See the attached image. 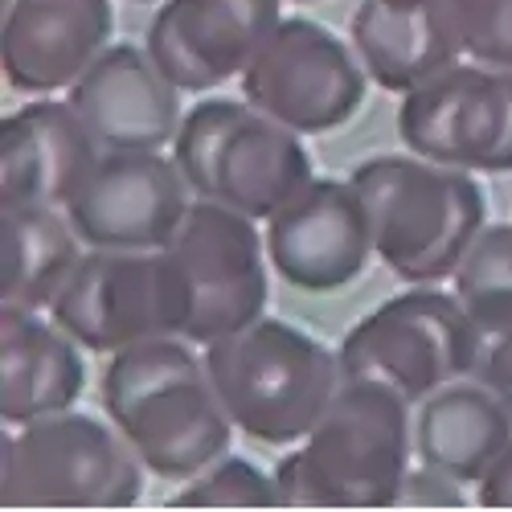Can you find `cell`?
<instances>
[{
	"label": "cell",
	"mask_w": 512,
	"mask_h": 512,
	"mask_svg": "<svg viewBox=\"0 0 512 512\" xmlns=\"http://www.w3.org/2000/svg\"><path fill=\"white\" fill-rule=\"evenodd\" d=\"M283 21V0H164L144 46L189 95L242 78L250 58Z\"/></svg>",
	"instance_id": "cell-13"
},
{
	"label": "cell",
	"mask_w": 512,
	"mask_h": 512,
	"mask_svg": "<svg viewBox=\"0 0 512 512\" xmlns=\"http://www.w3.org/2000/svg\"><path fill=\"white\" fill-rule=\"evenodd\" d=\"M410 402L381 381L345 377L320 422L279 459L283 504L386 508L410 472Z\"/></svg>",
	"instance_id": "cell-2"
},
{
	"label": "cell",
	"mask_w": 512,
	"mask_h": 512,
	"mask_svg": "<svg viewBox=\"0 0 512 512\" xmlns=\"http://www.w3.org/2000/svg\"><path fill=\"white\" fill-rule=\"evenodd\" d=\"M246 107L250 103H238V99H201L193 111H185L173 136V160L185 173L193 197L213 193V164H218V152L230 136V127L238 123Z\"/></svg>",
	"instance_id": "cell-24"
},
{
	"label": "cell",
	"mask_w": 512,
	"mask_h": 512,
	"mask_svg": "<svg viewBox=\"0 0 512 512\" xmlns=\"http://www.w3.org/2000/svg\"><path fill=\"white\" fill-rule=\"evenodd\" d=\"M398 504H426V508H463V492H459V480L439 472V467L422 463L418 472H406L402 480V492H398Z\"/></svg>",
	"instance_id": "cell-27"
},
{
	"label": "cell",
	"mask_w": 512,
	"mask_h": 512,
	"mask_svg": "<svg viewBox=\"0 0 512 512\" xmlns=\"http://www.w3.org/2000/svg\"><path fill=\"white\" fill-rule=\"evenodd\" d=\"M459 50L492 70H512V0H443Z\"/></svg>",
	"instance_id": "cell-25"
},
{
	"label": "cell",
	"mask_w": 512,
	"mask_h": 512,
	"mask_svg": "<svg viewBox=\"0 0 512 512\" xmlns=\"http://www.w3.org/2000/svg\"><path fill=\"white\" fill-rule=\"evenodd\" d=\"M0 300L50 312L82 259V238L62 205L0 201Z\"/></svg>",
	"instance_id": "cell-21"
},
{
	"label": "cell",
	"mask_w": 512,
	"mask_h": 512,
	"mask_svg": "<svg viewBox=\"0 0 512 512\" xmlns=\"http://www.w3.org/2000/svg\"><path fill=\"white\" fill-rule=\"evenodd\" d=\"M476 496L488 508H512V439L500 451V459L484 472V480L476 484Z\"/></svg>",
	"instance_id": "cell-28"
},
{
	"label": "cell",
	"mask_w": 512,
	"mask_h": 512,
	"mask_svg": "<svg viewBox=\"0 0 512 512\" xmlns=\"http://www.w3.org/2000/svg\"><path fill=\"white\" fill-rule=\"evenodd\" d=\"M168 504L173 508H271V504H283V496H279L275 472L267 476L250 459L226 451L205 472L185 480V488Z\"/></svg>",
	"instance_id": "cell-22"
},
{
	"label": "cell",
	"mask_w": 512,
	"mask_h": 512,
	"mask_svg": "<svg viewBox=\"0 0 512 512\" xmlns=\"http://www.w3.org/2000/svg\"><path fill=\"white\" fill-rule=\"evenodd\" d=\"M295 5H312V0H295Z\"/></svg>",
	"instance_id": "cell-29"
},
{
	"label": "cell",
	"mask_w": 512,
	"mask_h": 512,
	"mask_svg": "<svg viewBox=\"0 0 512 512\" xmlns=\"http://www.w3.org/2000/svg\"><path fill=\"white\" fill-rule=\"evenodd\" d=\"M99 156V140L70 99H33L0 127V201L66 209Z\"/></svg>",
	"instance_id": "cell-16"
},
{
	"label": "cell",
	"mask_w": 512,
	"mask_h": 512,
	"mask_svg": "<svg viewBox=\"0 0 512 512\" xmlns=\"http://www.w3.org/2000/svg\"><path fill=\"white\" fill-rule=\"evenodd\" d=\"M451 279L467 308L480 300H496V295H512V222L484 226Z\"/></svg>",
	"instance_id": "cell-26"
},
{
	"label": "cell",
	"mask_w": 512,
	"mask_h": 512,
	"mask_svg": "<svg viewBox=\"0 0 512 512\" xmlns=\"http://www.w3.org/2000/svg\"><path fill=\"white\" fill-rule=\"evenodd\" d=\"M512 439V410L476 377L447 381L422 398L414 418V455L455 476L459 484H480Z\"/></svg>",
	"instance_id": "cell-20"
},
{
	"label": "cell",
	"mask_w": 512,
	"mask_h": 512,
	"mask_svg": "<svg viewBox=\"0 0 512 512\" xmlns=\"http://www.w3.org/2000/svg\"><path fill=\"white\" fill-rule=\"evenodd\" d=\"M467 308V304H463ZM512 410V295L467 308V373Z\"/></svg>",
	"instance_id": "cell-23"
},
{
	"label": "cell",
	"mask_w": 512,
	"mask_h": 512,
	"mask_svg": "<svg viewBox=\"0 0 512 512\" xmlns=\"http://www.w3.org/2000/svg\"><path fill=\"white\" fill-rule=\"evenodd\" d=\"M87 386L82 345L41 308H0V414L9 426L70 410Z\"/></svg>",
	"instance_id": "cell-17"
},
{
	"label": "cell",
	"mask_w": 512,
	"mask_h": 512,
	"mask_svg": "<svg viewBox=\"0 0 512 512\" xmlns=\"http://www.w3.org/2000/svg\"><path fill=\"white\" fill-rule=\"evenodd\" d=\"M181 312V336L193 345H213L267 308V234L246 213L193 197L177 234L160 246Z\"/></svg>",
	"instance_id": "cell-6"
},
{
	"label": "cell",
	"mask_w": 512,
	"mask_h": 512,
	"mask_svg": "<svg viewBox=\"0 0 512 512\" xmlns=\"http://www.w3.org/2000/svg\"><path fill=\"white\" fill-rule=\"evenodd\" d=\"M398 136L410 152L467 173H512V70L455 62L402 95Z\"/></svg>",
	"instance_id": "cell-9"
},
{
	"label": "cell",
	"mask_w": 512,
	"mask_h": 512,
	"mask_svg": "<svg viewBox=\"0 0 512 512\" xmlns=\"http://www.w3.org/2000/svg\"><path fill=\"white\" fill-rule=\"evenodd\" d=\"M111 0H5L0 62L13 91H70L111 46Z\"/></svg>",
	"instance_id": "cell-15"
},
{
	"label": "cell",
	"mask_w": 512,
	"mask_h": 512,
	"mask_svg": "<svg viewBox=\"0 0 512 512\" xmlns=\"http://www.w3.org/2000/svg\"><path fill=\"white\" fill-rule=\"evenodd\" d=\"M312 156L287 123L263 115L259 107H246L213 164V193L209 201H222L254 222H267L271 213L291 201L312 181Z\"/></svg>",
	"instance_id": "cell-19"
},
{
	"label": "cell",
	"mask_w": 512,
	"mask_h": 512,
	"mask_svg": "<svg viewBox=\"0 0 512 512\" xmlns=\"http://www.w3.org/2000/svg\"><path fill=\"white\" fill-rule=\"evenodd\" d=\"M205 369L234 426L267 447L300 443L345 381L324 340L267 316L205 345Z\"/></svg>",
	"instance_id": "cell-4"
},
{
	"label": "cell",
	"mask_w": 512,
	"mask_h": 512,
	"mask_svg": "<svg viewBox=\"0 0 512 512\" xmlns=\"http://www.w3.org/2000/svg\"><path fill=\"white\" fill-rule=\"evenodd\" d=\"M349 33L369 82L398 95L422 87L463 54L443 0H361Z\"/></svg>",
	"instance_id": "cell-18"
},
{
	"label": "cell",
	"mask_w": 512,
	"mask_h": 512,
	"mask_svg": "<svg viewBox=\"0 0 512 512\" xmlns=\"http://www.w3.org/2000/svg\"><path fill=\"white\" fill-rule=\"evenodd\" d=\"M349 181L369 209L373 254L406 283L451 279L488 226L480 181L467 168L418 152L373 156L353 168Z\"/></svg>",
	"instance_id": "cell-3"
},
{
	"label": "cell",
	"mask_w": 512,
	"mask_h": 512,
	"mask_svg": "<svg viewBox=\"0 0 512 512\" xmlns=\"http://www.w3.org/2000/svg\"><path fill=\"white\" fill-rule=\"evenodd\" d=\"M242 99L300 136L345 127L365 103V66L332 29L283 17L242 70Z\"/></svg>",
	"instance_id": "cell-8"
},
{
	"label": "cell",
	"mask_w": 512,
	"mask_h": 512,
	"mask_svg": "<svg viewBox=\"0 0 512 512\" xmlns=\"http://www.w3.org/2000/svg\"><path fill=\"white\" fill-rule=\"evenodd\" d=\"M144 459L115 422L58 410L13 426L0 447L9 508H127L144 496Z\"/></svg>",
	"instance_id": "cell-5"
},
{
	"label": "cell",
	"mask_w": 512,
	"mask_h": 512,
	"mask_svg": "<svg viewBox=\"0 0 512 512\" xmlns=\"http://www.w3.org/2000/svg\"><path fill=\"white\" fill-rule=\"evenodd\" d=\"M193 205V189L173 156L111 152L95 160L87 181L66 201V213L95 250H160Z\"/></svg>",
	"instance_id": "cell-11"
},
{
	"label": "cell",
	"mask_w": 512,
	"mask_h": 512,
	"mask_svg": "<svg viewBox=\"0 0 512 512\" xmlns=\"http://www.w3.org/2000/svg\"><path fill=\"white\" fill-rule=\"evenodd\" d=\"M50 316L91 353H119L152 336H181L160 250H95L78 259Z\"/></svg>",
	"instance_id": "cell-10"
},
{
	"label": "cell",
	"mask_w": 512,
	"mask_h": 512,
	"mask_svg": "<svg viewBox=\"0 0 512 512\" xmlns=\"http://www.w3.org/2000/svg\"><path fill=\"white\" fill-rule=\"evenodd\" d=\"M99 390L107 418L160 480H193L230 451L238 431L185 336H152L111 353Z\"/></svg>",
	"instance_id": "cell-1"
},
{
	"label": "cell",
	"mask_w": 512,
	"mask_h": 512,
	"mask_svg": "<svg viewBox=\"0 0 512 512\" xmlns=\"http://www.w3.org/2000/svg\"><path fill=\"white\" fill-rule=\"evenodd\" d=\"M340 373L381 381L410 406L467 373V308L418 283L361 316L340 340Z\"/></svg>",
	"instance_id": "cell-7"
},
{
	"label": "cell",
	"mask_w": 512,
	"mask_h": 512,
	"mask_svg": "<svg viewBox=\"0 0 512 512\" xmlns=\"http://www.w3.org/2000/svg\"><path fill=\"white\" fill-rule=\"evenodd\" d=\"M70 107L91 127L99 148L160 152L181 127V87L168 78L148 46H107L70 87Z\"/></svg>",
	"instance_id": "cell-14"
},
{
	"label": "cell",
	"mask_w": 512,
	"mask_h": 512,
	"mask_svg": "<svg viewBox=\"0 0 512 512\" xmlns=\"http://www.w3.org/2000/svg\"><path fill=\"white\" fill-rule=\"evenodd\" d=\"M271 267L300 291H340L365 275L373 254L369 209L353 181L312 177L267 218Z\"/></svg>",
	"instance_id": "cell-12"
}]
</instances>
